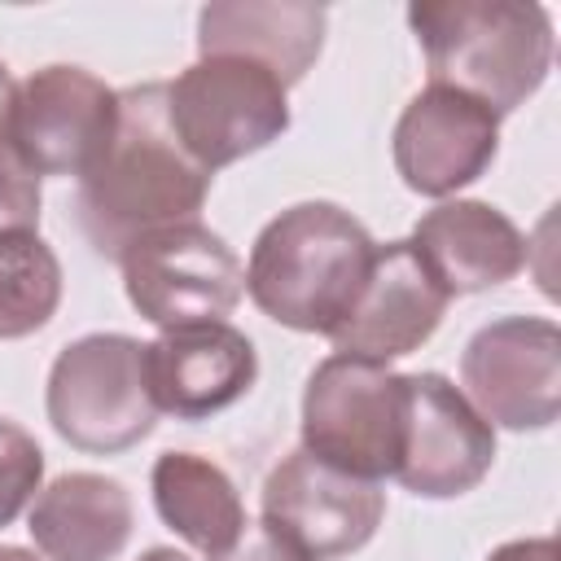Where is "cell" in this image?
<instances>
[{"label": "cell", "mask_w": 561, "mask_h": 561, "mask_svg": "<svg viewBox=\"0 0 561 561\" xmlns=\"http://www.w3.org/2000/svg\"><path fill=\"white\" fill-rule=\"evenodd\" d=\"M210 193V171L197 167L167 123V83L118 92V131L101 162L79 180L75 215L101 259H114L171 224H193Z\"/></svg>", "instance_id": "6da1fadb"}, {"label": "cell", "mask_w": 561, "mask_h": 561, "mask_svg": "<svg viewBox=\"0 0 561 561\" xmlns=\"http://www.w3.org/2000/svg\"><path fill=\"white\" fill-rule=\"evenodd\" d=\"M373 254L377 241L351 210L337 202H298L259 228L245 294L276 324L333 337L364 289Z\"/></svg>", "instance_id": "7a4b0ae2"}, {"label": "cell", "mask_w": 561, "mask_h": 561, "mask_svg": "<svg viewBox=\"0 0 561 561\" xmlns=\"http://www.w3.org/2000/svg\"><path fill=\"white\" fill-rule=\"evenodd\" d=\"M408 26L430 83L456 88L500 118L526 105L552 70V13L530 0H421L408 4Z\"/></svg>", "instance_id": "3957f363"}, {"label": "cell", "mask_w": 561, "mask_h": 561, "mask_svg": "<svg viewBox=\"0 0 561 561\" xmlns=\"http://www.w3.org/2000/svg\"><path fill=\"white\" fill-rule=\"evenodd\" d=\"M44 408L53 430L88 456L136 447L158 425L145 342L127 333H83L66 342L48 368Z\"/></svg>", "instance_id": "277c9868"}, {"label": "cell", "mask_w": 561, "mask_h": 561, "mask_svg": "<svg viewBox=\"0 0 561 561\" xmlns=\"http://www.w3.org/2000/svg\"><path fill=\"white\" fill-rule=\"evenodd\" d=\"M167 123L210 175L289 131V88L250 57H197L167 83Z\"/></svg>", "instance_id": "5b68a950"}, {"label": "cell", "mask_w": 561, "mask_h": 561, "mask_svg": "<svg viewBox=\"0 0 561 561\" xmlns=\"http://www.w3.org/2000/svg\"><path fill=\"white\" fill-rule=\"evenodd\" d=\"M403 447V373L333 351L302 390V451L364 478H394Z\"/></svg>", "instance_id": "8992f818"}, {"label": "cell", "mask_w": 561, "mask_h": 561, "mask_svg": "<svg viewBox=\"0 0 561 561\" xmlns=\"http://www.w3.org/2000/svg\"><path fill=\"white\" fill-rule=\"evenodd\" d=\"M127 302L167 329L210 324L237 311L245 294V267L232 245L206 224H171L118 254Z\"/></svg>", "instance_id": "52a82bcc"}, {"label": "cell", "mask_w": 561, "mask_h": 561, "mask_svg": "<svg viewBox=\"0 0 561 561\" xmlns=\"http://www.w3.org/2000/svg\"><path fill=\"white\" fill-rule=\"evenodd\" d=\"M465 399L482 421L526 434L561 412V329L548 316H500L460 351Z\"/></svg>", "instance_id": "ba28073f"}, {"label": "cell", "mask_w": 561, "mask_h": 561, "mask_svg": "<svg viewBox=\"0 0 561 561\" xmlns=\"http://www.w3.org/2000/svg\"><path fill=\"white\" fill-rule=\"evenodd\" d=\"M495 465V425L465 399V390L425 368L403 373V447L394 482L421 500H456L473 491Z\"/></svg>", "instance_id": "9c48e42d"}, {"label": "cell", "mask_w": 561, "mask_h": 561, "mask_svg": "<svg viewBox=\"0 0 561 561\" xmlns=\"http://www.w3.org/2000/svg\"><path fill=\"white\" fill-rule=\"evenodd\" d=\"M118 131V92L83 66H44L18 83L13 145L44 175L83 180Z\"/></svg>", "instance_id": "30bf717a"}, {"label": "cell", "mask_w": 561, "mask_h": 561, "mask_svg": "<svg viewBox=\"0 0 561 561\" xmlns=\"http://www.w3.org/2000/svg\"><path fill=\"white\" fill-rule=\"evenodd\" d=\"M386 517L381 482L351 478L311 451H289L263 482V522L311 561L359 552Z\"/></svg>", "instance_id": "8fae6325"}, {"label": "cell", "mask_w": 561, "mask_h": 561, "mask_svg": "<svg viewBox=\"0 0 561 561\" xmlns=\"http://www.w3.org/2000/svg\"><path fill=\"white\" fill-rule=\"evenodd\" d=\"M399 180L421 197H451L482 180L500 153V114L456 88L430 83L416 92L390 136Z\"/></svg>", "instance_id": "7c38bea8"}, {"label": "cell", "mask_w": 561, "mask_h": 561, "mask_svg": "<svg viewBox=\"0 0 561 561\" xmlns=\"http://www.w3.org/2000/svg\"><path fill=\"white\" fill-rule=\"evenodd\" d=\"M447 289L425 272L412 241H386L373 254L364 289L346 320L333 329V346L342 355L390 364L399 355L421 351L447 316Z\"/></svg>", "instance_id": "4fadbf2b"}, {"label": "cell", "mask_w": 561, "mask_h": 561, "mask_svg": "<svg viewBox=\"0 0 561 561\" xmlns=\"http://www.w3.org/2000/svg\"><path fill=\"white\" fill-rule=\"evenodd\" d=\"M145 373L158 412L175 421H206L245 399L259 377V351L228 320H210L167 329L145 342Z\"/></svg>", "instance_id": "5bb4252c"}, {"label": "cell", "mask_w": 561, "mask_h": 561, "mask_svg": "<svg viewBox=\"0 0 561 561\" xmlns=\"http://www.w3.org/2000/svg\"><path fill=\"white\" fill-rule=\"evenodd\" d=\"M408 241L425 263V272L447 289V298L482 294L513 280L530 254L522 228L500 206L478 197L438 202L416 219Z\"/></svg>", "instance_id": "9a60e30c"}, {"label": "cell", "mask_w": 561, "mask_h": 561, "mask_svg": "<svg viewBox=\"0 0 561 561\" xmlns=\"http://www.w3.org/2000/svg\"><path fill=\"white\" fill-rule=\"evenodd\" d=\"M329 13L298 0H215L197 13V57H250L294 88L324 48Z\"/></svg>", "instance_id": "2e32d148"}, {"label": "cell", "mask_w": 561, "mask_h": 561, "mask_svg": "<svg viewBox=\"0 0 561 561\" xmlns=\"http://www.w3.org/2000/svg\"><path fill=\"white\" fill-rule=\"evenodd\" d=\"M136 526L131 495L105 473H61L26 508V530L44 561H114Z\"/></svg>", "instance_id": "e0dca14e"}, {"label": "cell", "mask_w": 561, "mask_h": 561, "mask_svg": "<svg viewBox=\"0 0 561 561\" xmlns=\"http://www.w3.org/2000/svg\"><path fill=\"white\" fill-rule=\"evenodd\" d=\"M149 491L162 526L206 561L228 552L245 530V504L232 478L197 451H162L149 469Z\"/></svg>", "instance_id": "ac0fdd59"}, {"label": "cell", "mask_w": 561, "mask_h": 561, "mask_svg": "<svg viewBox=\"0 0 561 561\" xmlns=\"http://www.w3.org/2000/svg\"><path fill=\"white\" fill-rule=\"evenodd\" d=\"M61 302V263L39 232H0V342L39 333Z\"/></svg>", "instance_id": "d6986e66"}, {"label": "cell", "mask_w": 561, "mask_h": 561, "mask_svg": "<svg viewBox=\"0 0 561 561\" xmlns=\"http://www.w3.org/2000/svg\"><path fill=\"white\" fill-rule=\"evenodd\" d=\"M44 482V451L31 430L0 416V530L39 495Z\"/></svg>", "instance_id": "ffe728a7"}, {"label": "cell", "mask_w": 561, "mask_h": 561, "mask_svg": "<svg viewBox=\"0 0 561 561\" xmlns=\"http://www.w3.org/2000/svg\"><path fill=\"white\" fill-rule=\"evenodd\" d=\"M39 175L22 162L13 131L0 136V232H35L39 224Z\"/></svg>", "instance_id": "44dd1931"}, {"label": "cell", "mask_w": 561, "mask_h": 561, "mask_svg": "<svg viewBox=\"0 0 561 561\" xmlns=\"http://www.w3.org/2000/svg\"><path fill=\"white\" fill-rule=\"evenodd\" d=\"M210 561H311V557L298 552V548H294L280 530H272L267 522H245L241 539H237L228 552L210 557Z\"/></svg>", "instance_id": "7402d4cb"}, {"label": "cell", "mask_w": 561, "mask_h": 561, "mask_svg": "<svg viewBox=\"0 0 561 561\" xmlns=\"http://www.w3.org/2000/svg\"><path fill=\"white\" fill-rule=\"evenodd\" d=\"M486 561H561V548L552 535H535V539H508L500 548L486 552Z\"/></svg>", "instance_id": "603a6c76"}, {"label": "cell", "mask_w": 561, "mask_h": 561, "mask_svg": "<svg viewBox=\"0 0 561 561\" xmlns=\"http://www.w3.org/2000/svg\"><path fill=\"white\" fill-rule=\"evenodd\" d=\"M13 101H18V83H13L9 66L0 61V136L13 131Z\"/></svg>", "instance_id": "cb8c5ba5"}, {"label": "cell", "mask_w": 561, "mask_h": 561, "mask_svg": "<svg viewBox=\"0 0 561 561\" xmlns=\"http://www.w3.org/2000/svg\"><path fill=\"white\" fill-rule=\"evenodd\" d=\"M136 561H188V557H184V552H175V548H162V543H158V548H145Z\"/></svg>", "instance_id": "d4e9b609"}, {"label": "cell", "mask_w": 561, "mask_h": 561, "mask_svg": "<svg viewBox=\"0 0 561 561\" xmlns=\"http://www.w3.org/2000/svg\"><path fill=\"white\" fill-rule=\"evenodd\" d=\"M0 561H44V557L31 548H18V543H0Z\"/></svg>", "instance_id": "484cf974"}]
</instances>
